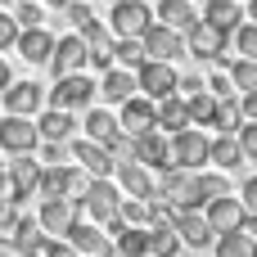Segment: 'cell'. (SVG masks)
Here are the masks:
<instances>
[{"label":"cell","instance_id":"f5cc1de1","mask_svg":"<svg viewBox=\"0 0 257 257\" xmlns=\"http://www.w3.org/2000/svg\"><path fill=\"white\" fill-rule=\"evenodd\" d=\"M0 203H14V185H9V172L0 163Z\"/></svg>","mask_w":257,"mask_h":257},{"label":"cell","instance_id":"4dcf8cb0","mask_svg":"<svg viewBox=\"0 0 257 257\" xmlns=\"http://www.w3.org/2000/svg\"><path fill=\"white\" fill-rule=\"evenodd\" d=\"M113 244L122 257H149V226H126Z\"/></svg>","mask_w":257,"mask_h":257},{"label":"cell","instance_id":"4fadbf2b","mask_svg":"<svg viewBox=\"0 0 257 257\" xmlns=\"http://www.w3.org/2000/svg\"><path fill=\"white\" fill-rule=\"evenodd\" d=\"M172 226H176V239L185 244V248H212V226H208V217L194 208V212H176L172 217Z\"/></svg>","mask_w":257,"mask_h":257},{"label":"cell","instance_id":"2e32d148","mask_svg":"<svg viewBox=\"0 0 257 257\" xmlns=\"http://www.w3.org/2000/svg\"><path fill=\"white\" fill-rule=\"evenodd\" d=\"M72 158H77V167L90 172V176H113V154H108V145L77 140V145H72Z\"/></svg>","mask_w":257,"mask_h":257},{"label":"cell","instance_id":"f35d334b","mask_svg":"<svg viewBox=\"0 0 257 257\" xmlns=\"http://www.w3.org/2000/svg\"><path fill=\"white\" fill-rule=\"evenodd\" d=\"M14 18H18V27H23V32H27V27H41V23H45L41 5H32V0H18V5H14Z\"/></svg>","mask_w":257,"mask_h":257},{"label":"cell","instance_id":"94428289","mask_svg":"<svg viewBox=\"0 0 257 257\" xmlns=\"http://www.w3.org/2000/svg\"><path fill=\"white\" fill-rule=\"evenodd\" d=\"M108 5H117V0H108Z\"/></svg>","mask_w":257,"mask_h":257},{"label":"cell","instance_id":"3957f363","mask_svg":"<svg viewBox=\"0 0 257 257\" xmlns=\"http://www.w3.org/2000/svg\"><path fill=\"white\" fill-rule=\"evenodd\" d=\"M167 145H172V167H185V172H199V167L208 163V149H212V140H208L203 131H194V126L176 131Z\"/></svg>","mask_w":257,"mask_h":257},{"label":"cell","instance_id":"d590c367","mask_svg":"<svg viewBox=\"0 0 257 257\" xmlns=\"http://www.w3.org/2000/svg\"><path fill=\"white\" fill-rule=\"evenodd\" d=\"M117 217L126 226H149V199H122L117 203Z\"/></svg>","mask_w":257,"mask_h":257},{"label":"cell","instance_id":"8992f818","mask_svg":"<svg viewBox=\"0 0 257 257\" xmlns=\"http://www.w3.org/2000/svg\"><path fill=\"white\" fill-rule=\"evenodd\" d=\"M41 145V131L27 122V117H18V113H9V117H0V154H32Z\"/></svg>","mask_w":257,"mask_h":257},{"label":"cell","instance_id":"9f6ffc18","mask_svg":"<svg viewBox=\"0 0 257 257\" xmlns=\"http://www.w3.org/2000/svg\"><path fill=\"white\" fill-rule=\"evenodd\" d=\"M244 230H248V235H253V239H257V212H253V217H248V221H244Z\"/></svg>","mask_w":257,"mask_h":257},{"label":"cell","instance_id":"e0dca14e","mask_svg":"<svg viewBox=\"0 0 257 257\" xmlns=\"http://www.w3.org/2000/svg\"><path fill=\"white\" fill-rule=\"evenodd\" d=\"M9 185H14V203H23V199H32L36 194V181H41V163H32L27 154H18L9 167Z\"/></svg>","mask_w":257,"mask_h":257},{"label":"cell","instance_id":"7bdbcfd3","mask_svg":"<svg viewBox=\"0 0 257 257\" xmlns=\"http://www.w3.org/2000/svg\"><path fill=\"white\" fill-rule=\"evenodd\" d=\"M63 14H68V23H72L77 32H81L86 23H95V14H90V5H81V0H68V5H63Z\"/></svg>","mask_w":257,"mask_h":257},{"label":"cell","instance_id":"f1b7e54d","mask_svg":"<svg viewBox=\"0 0 257 257\" xmlns=\"http://www.w3.org/2000/svg\"><path fill=\"white\" fill-rule=\"evenodd\" d=\"M158 18H163L167 27H176V32H190V27L199 23V14L190 9V0H163V5H158Z\"/></svg>","mask_w":257,"mask_h":257},{"label":"cell","instance_id":"91938a15","mask_svg":"<svg viewBox=\"0 0 257 257\" xmlns=\"http://www.w3.org/2000/svg\"><path fill=\"white\" fill-rule=\"evenodd\" d=\"M0 5H9V0H0Z\"/></svg>","mask_w":257,"mask_h":257},{"label":"cell","instance_id":"f907efd6","mask_svg":"<svg viewBox=\"0 0 257 257\" xmlns=\"http://www.w3.org/2000/svg\"><path fill=\"white\" fill-rule=\"evenodd\" d=\"M90 68L108 72V68H113V50H90Z\"/></svg>","mask_w":257,"mask_h":257},{"label":"cell","instance_id":"ac0fdd59","mask_svg":"<svg viewBox=\"0 0 257 257\" xmlns=\"http://www.w3.org/2000/svg\"><path fill=\"white\" fill-rule=\"evenodd\" d=\"M36 221H41V230H45V235H68V230H72V221H77L72 199H45Z\"/></svg>","mask_w":257,"mask_h":257},{"label":"cell","instance_id":"7a4b0ae2","mask_svg":"<svg viewBox=\"0 0 257 257\" xmlns=\"http://www.w3.org/2000/svg\"><path fill=\"white\" fill-rule=\"evenodd\" d=\"M95 95H99V86H95L86 72H68V77L54 81V90H50V108H68V113H77V108H90Z\"/></svg>","mask_w":257,"mask_h":257},{"label":"cell","instance_id":"6da1fadb","mask_svg":"<svg viewBox=\"0 0 257 257\" xmlns=\"http://www.w3.org/2000/svg\"><path fill=\"white\" fill-rule=\"evenodd\" d=\"M154 199H163L176 212H194V208L208 203L203 199V185H199V172H185V167H167L163 172V185L154 190Z\"/></svg>","mask_w":257,"mask_h":257},{"label":"cell","instance_id":"d4e9b609","mask_svg":"<svg viewBox=\"0 0 257 257\" xmlns=\"http://www.w3.org/2000/svg\"><path fill=\"white\" fill-rule=\"evenodd\" d=\"M217 32H226V36H235V27L244 23V9L235 5V0H208V14H203Z\"/></svg>","mask_w":257,"mask_h":257},{"label":"cell","instance_id":"44dd1931","mask_svg":"<svg viewBox=\"0 0 257 257\" xmlns=\"http://www.w3.org/2000/svg\"><path fill=\"white\" fill-rule=\"evenodd\" d=\"M5 108L18 113V117L36 113V108H41V86H36V81H9V86H5Z\"/></svg>","mask_w":257,"mask_h":257},{"label":"cell","instance_id":"ee69618b","mask_svg":"<svg viewBox=\"0 0 257 257\" xmlns=\"http://www.w3.org/2000/svg\"><path fill=\"white\" fill-rule=\"evenodd\" d=\"M41 163H45V167H63V163H68V149H63L59 140H41Z\"/></svg>","mask_w":257,"mask_h":257},{"label":"cell","instance_id":"7402d4cb","mask_svg":"<svg viewBox=\"0 0 257 257\" xmlns=\"http://www.w3.org/2000/svg\"><path fill=\"white\" fill-rule=\"evenodd\" d=\"M154 126H163V131H185L190 126V108H185V99L181 95H167V99H158L154 104Z\"/></svg>","mask_w":257,"mask_h":257},{"label":"cell","instance_id":"5b68a950","mask_svg":"<svg viewBox=\"0 0 257 257\" xmlns=\"http://www.w3.org/2000/svg\"><path fill=\"white\" fill-rule=\"evenodd\" d=\"M140 45H145V54L158 59V63H172V59L185 54V36H181L176 27H167V23H149L145 36H140Z\"/></svg>","mask_w":257,"mask_h":257},{"label":"cell","instance_id":"484cf974","mask_svg":"<svg viewBox=\"0 0 257 257\" xmlns=\"http://www.w3.org/2000/svg\"><path fill=\"white\" fill-rule=\"evenodd\" d=\"M117 131H122V126H117L113 108H90V113H86V140H95V145H108Z\"/></svg>","mask_w":257,"mask_h":257},{"label":"cell","instance_id":"277c9868","mask_svg":"<svg viewBox=\"0 0 257 257\" xmlns=\"http://www.w3.org/2000/svg\"><path fill=\"white\" fill-rule=\"evenodd\" d=\"M136 90H145V99H167V95H176V68L172 63H158V59H145L140 68H136Z\"/></svg>","mask_w":257,"mask_h":257},{"label":"cell","instance_id":"83f0119b","mask_svg":"<svg viewBox=\"0 0 257 257\" xmlns=\"http://www.w3.org/2000/svg\"><path fill=\"white\" fill-rule=\"evenodd\" d=\"M208 163H217L221 172L239 167V163H244V149H239V140H235V136H217V140H212V149H208Z\"/></svg>","mask_w":257,"mask_h":257},{"label":"cell","instance_id":"f6af8a7d","mask_svg":"<svg viewBox=\"0 0 257 257\" xmlns=\"http://www.w3.org/2000/svg\"><path fill=\"white\" fill-rule=\"evenodd\" d=\"M235 140H239L244 158H257V122H244V126L235 131Z\"/></svg>","mask_w":257,"mask_h":257},{"label":"cell","instance_id":"30bf717a","mask_svg":"<svg viewBox=\"0 0 257 257\" xmlns=\"http://www.w3.org/2000/svg\"><path fill=\"white\" fill-rule=\"evenodd\" d=\"M226 41H230V36H226V32H217L208 18H199V23L185 32V45H190V54H194V59H217V63H221Z\"/></svg>","mask_w":257,"mask_h":257},{"label":"cell","instance_id":"11a10c76","mask_svg":"<svg viewBox=\"0 0 257 257\" xmlns=\"http://www.w3.org/2000/svg\"><path fill=\"white\" fill-rule=\"evenodd\" d=\"M9 81H14V77H9V63H5V59H0V90H5V86H9Z\"/></svg>","mask_w":257,"mask_h":257},{"label":"cell","instance_id":"60d3db41","mask_svg":"<svg viewBox=\"0 0 257 257\" xmlns=\"http://www.w3.org/2000/svg\"><path fill=\"white\" fill-rule=\"evenodd\" d=\"M108 154H113V163H131V158H136V140H131L126 131H117V136L108 140Z\"/></svg>","mask_w":257,"mask_h":257},{"label":"cell","instance_id":"74e56055","mask_svg":"<svg viewBox=\"0 0 257 257\" xmlns=\"http://www.w3.org/2000/svg\"><path fill=\"white\" fill-rule=\"evenodd\" d=\"M81 41H86V45H90V50H113V32H108V27H104V23H99V18H95V23H86V27H81Z\"/></svg>","mask_w":257,"mask_h":257},{"label":"cell","instance_id":"4316f807","mask_svg":"<svg viewBox=\"0 0 257 257\" xmlns=\"http://www.w3.org/2000/svg\"><path fill=\"white\" fill-rule=\"evenodd\" d=\"M149 257H181V239H176V226L172 221L149 226Z\"/></svg>","mask_w":257,"mask_h":257},{"label":"cell","instance_id":"5bb4252c","mask_svg":"<svg viewBox=\"0 0 257 257\" xmlns=\"http://www.w3.org/2000/svg\"><path fill=\"white\" fill-rule=\"evenodd\" d=\"M117 126H122L126 136H140V131H149V126H154V99H145V95H131L126 104H117Z\"/></svg>","mask_w":257,"mask_h":257},{"label":"cell","instance_id":"cb8c5ba5","mask_svg":"<svg viewBox=\"0 0 257 257\" xmlns=\"http://www.w3.org/2000/svg\"><path fill=\"white\" fill-rule=\"evenodd\" d=\"M41 140H72V131H77V117L68 113V108H50V113H41Z\"/></svg>","mask_w":257,"mask_h":257},{"label":"cell","instance_id":"9a60e30c","mask_svg":"<svg viewBox=\"0 0 257 257\" xmlns=\"http://www.w3.org/2000/svg\"><path fill=\"white\" fill-rule=\"evenodd\" d=\"M63 239H68L81 257H104L108 248H113V239H108L99 226H86V221H72V230H68Z\"/></svg>","mask_w":257,"mask_h":257},{"label":"cell","instance_id":"52a82bcc","mask_svg":"<svg viewBox=\"0 0 257 257\" xmlns=\"http://www.w3.org/2000/svg\"><path fill=\"white\" fill-rule=\"evenodd\" d=\"M86 63H90V45L81 41V32H72V36H59V41H54V54H50V68H54V77L81 72Z\"/></svg>","mask_w":257,"mask_h":257},{"label":"cell","instance_id":"680465c9","mask_svg":"<svg viewBox=\"0 0 257 257\" xmlns=\"http://www.w3.org/2000/svg\"><path fill=\"white\" fill-rule=\"evenodd\" d=\"M45 5H54V9H63V5H68V0H45Z\"/></svg>","mask_w":257,"mask_h":257},{"label":"cell","instance_id":"e575fe53","mask_svg":"<svg viewBox=\"0 0 257 257\" xmlns=\"http://www.w3.org/2000/svg\"><path fill=\"white\" fill-rule=\"evenodd\" d=\"M230 81H235L239 95H244V90H257V59H239V63H230Z\"/></svg>","mask_w":257,"mask_h":257},{"label":"cell","instance_id":"8d00e7d4","mask_svg":"<svg viewBox=\"0 0 257 257\" xmlns=\"http://www.w3.org/2000/svg\"><path fill=\"white\" fill-rule=\"evenodd\" d=\"M230 41H235V50H239L244 59H257V23H239Z\"/></svg>","mask_w":257,"mask_h":257},{"label":"cell","instance_id":"7c38bea8","mask_svg":"<svg viewBox=\"0 0 257 257\" xmlns=\"http://www.w3.org/2000/svg\"><path fill=\"white\" fill-rule=\"evenodd\" d=\"M145 27H149V5H140V0H117L113 5V18H108L113 36H145Z\"/></svg>","mask_w":257,"mask_h":257},{"label":"cell","instance_id":"b9f144b4","mask_svg":"<svg viewBox=\"0 0 257 257\" xmlns=\"http://www.w3.org/2000/svg\"><path fill=\"white\" fill-rule=\"evenodd\" d=\"M18 36H23L18 18H14V14H0V50H14V45H18Z\"/></svg>","mask_w":257,"mask_h":257},{"label":"cell","instance_id":"ab89813d","mask_svg":"<svg viewBox=\"0 0 257 257\" xmlns=\"http://www.w3.org/2000/svg\"><path fill=\"white\" fill-rule=\"evenodd\" d=\"M203 86H208V95H212V99H235V95H239V90H235V81H230V72H212Z\"/></svg>","mask_w":257,"mask_h":257},{"label":"cell","instance_id":"1f68e13d","mask_svg":"<svg viewBox=\"0 0 257 257\" xmlns=\"http://www.w3.org/2000/svg\"><path fill=\"white\" fill-rule=\"evenodd\" d=\"M113 59L126 68V72H136L149 54H145V45H140V36H117V45H113Z\"/></svg>","mask_w":257,"mask_h":257},{"label":"cell","instance_id":"816d5d0a","mask_svg":"<svg viewBox=\"0 0 257 257\" xmlns=\"http://www.w3.org/2000/svg\"><path fill=\"white\" fill-rule=\"evenodd\" d=\"M41 257H77V248H72V244H45Z\"/></svg>","mask_w":257,"mask_h":257},{"label":"cell","instance_id":"603a6c76","mask_svg":"<svg viewBox=\"0 0 257 257\" xmlns=\"http://www.w3.org/2000/svg\"><path fill=\"white\" fill-rule=\"evenodd\" d=\"M99 95H104L108 104H126V99L136 95V72H126V68H108L104 81H99Z\"/></svg>","mask_w":257,"mask_h":257},{"label":"cell","instance_id":"c3c4849f","mask_svg":"<svg viewBox=\"0 0 257 257\" xmlns=\"http://www.w3.org/2000/svg\"><path fill=\"white\" fill-rule=\"evenodd\" d=\"M239 113H244V122H257V90L239 95Z\"/></svg>","mask_w":257,"mask_h":257},{"label":"cell","instance_id":"7dc6e473","mask_svg":"<svg viewBox=\"0 0 257 257\" xmlns=\"http://www.w3.org/2000/svg\"><path fill=\"white\" fill-rule=\"evenodd\" d=\"M14 226H18V203H0V235L9 239Z\"/></svg>","mask_w":257,"mask_h":257},{"label":"cell","instance_id":"8fae6325","mask_svg":"<svg viewBox=\"0 0 257 257\" xmlns=\"http://www.w3.org/2000/svg\"><path fill=\"white\" fill-rule=\"evenodd\" d=\"M208 226H212V235H230V230H244V221H248V208L239 203V199H230V194H221V199H212L208 203Z\"/></svg>","mask_w":257,"mask_h":257},{"label":"cell","instance_id":"6f0895ef","mask_svg":"<svg viewBox=\"0 0 257 257\" xmlns=\"http://www.w3.org/2000/svg\"><path fill=\"white\" fill-rule=\"evenodd\" d=\"M248 23H257V0H248Z\"/></svg>","mask_w":257,"mask_h":257},{"label":"cell","instance_id":"ba28073f","mask_svg":"<svg viewBox=\"0 0 257 257\" xmlns=\"http://www.w3.org/2000/svg\"><path fill=\"white\" fill-rule=\"evenodd\" d=\"M117 203H122V194H117V185H113L108 176L86 181V190H81V208H86L95 221H108V217L117 212Z\"/></svg>","mask_w":257,"mask_h":257},{"label":"cell","instance_id":"db71d44e","mask_svg":"<svg viewBox=\"0 0 257 257\" xmlns=\"http://www.w3.org/2000/svg\"><path fill=\"white\" fill-rule=\"evenodd\" d=\"M0 257H27V253H18V248H14L9 239H0Z\"/></svg>","mask_w":257,"mask_h":257},{"label":"cell","instance_id":"d6a6232c","mask_svg":"<svg viewBox=\"0 0 257 257\" xmlns=\"http://www.w3.org/2000/svg\"><path fill=\"white\" fill-rule=\"evenodd\" d=\"M212 126H217L221 136H235V131L244 126V113H239V99H217V117H212Z\"/></svg>","mask_w":257,"mask_h":257},{"label":"cell","instance_id":"9c48e42d","mask_svg":"<svg viewBox=\"0 0 257 257\" xmlns=\"http://www.w3.org/2000/svg\"><path fill=\"white\" fill-rule=\"evenodd\" d=\"M131 140H136V163H145L149 172H167L172 167V145H167V136L158 126H149V131H140Z\"/></svg>","mask_w":257,"mask_h":257},{"label":"cell","instance_id":"f546056e","mask_svg":"<svg viewBox=\"0 0 257 257\" xmlns=\"http://www.w3.org/2000/svg\"><path fill=\"white\" fill-rule=\"evenodd\" d=\"M212 244H217V257H257V239L248 230H230V235H221Z\"/></svg>","mask_w":257,"mask_h":257},{"label":"cell","instance_id":"bcb514c9","mask_svg":"<svg viewBox=\"0 0 257 257\" xmlns=\"http://www.w3.org/2000/svg\"><path fill=\"white\" fill-rule=\"evenodd\" d=\"M199 185H203V199L212 203V199L226 194V172H221V176H199ZM208 203H203V208H208Z\"/></svg>","mask_w":257,"mask_h":257},{"label":"cell","instance_id":"836d02e7","mask_svg":"<svg viewBox=\"0 0 257 257\" xmlns=\"http://www.w3.org/2000/svg\"><path fill=\"white\" fill-rule=\"evenodd\" d=\"M185 108H190V126H194V122H199V126H208V122L217 117V99H212L208 90L190 95V99H185Z\"/></svg>","mask_w":257,"mask_h":257},{"label":"cell","instance_id":"681fc988","mask_svg":"<svg viewBox=\"0 0 257 257\" xmlns=\"http://www.w3.org/2000/svg\"><path fill=\"white\" fill-rule=\"evenodd\" d=\"M239 203H244L248 212H257V176H248V181H244V190H239Z\"/></svg>","mask_w":257,"mask_h":257},{"label":"cell","instance_id":"ffe728a7","mask_svg":"<svg viewBox=\"0 0 257 257\" xmlns=\"http://www.w3.org/2000/svg\"><path fill=\"white\" fill-rule=\"evenodd\" d=\"M27 63H50V54H54V36L45 32V27H27L23 36H18V45H14Z\"/></svg>","mask_w":257,"mask_h":257},{"label":"cell","instance_id":"d6986e66","mask_svg":"<svg viewBox=\"0 0 257 257\" xmlns=\"http://www.w3.org/2000/svg\"><path fill=\"white\" fill-rule=\"evenodd\" d=\"M117 181H122V190H126L131 199H154V190H158L154 176H149V167L136 163V158H131V163H117Z\"/></svg>","mask_w":257,"mask_h":257}]
</instances>
